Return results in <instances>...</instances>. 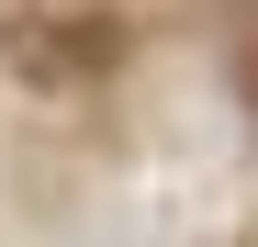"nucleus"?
I'll return each mask as SVG.
<instances>
[{
	"label": "nucleus",
	"instance_id": "f257e3e1",
	"mask_svg": "<svg viewBox=\"0 0 258 247\" xmlns=\"http://www.w3.org/2000/svg\"><path fill=\"white\" fill-rule=\"evenodd\" d=\"M123 45H135V23L101 0H12V23H0V56L23 90H90L123 68Z\"/></svg>",
	"mask_w": 258,
	"mask_h": 247
}]
</instances>
